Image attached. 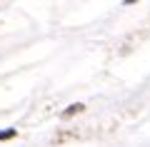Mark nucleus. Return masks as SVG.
<instances>
[{
    "instance_id": "nucleus-1",
    "label": "nucleus",
    "mask_w": 150,
    "mask_h": 147,
    "mask_svg": "<svg viewBox=\"0 0 150 147\" xmlns=\"http://www.w3.org/2000/svg\"><path fill=\"white\" fill-rule=\"evenodd\" d=\"M83 110H85V105H83V102L68 105V107H65V112H63V117H73V115H78V112H83Z\"/></svg>"
},
{
    "instance_id": "nucleus-2",
    "label": "nucleus",
    "mask_w": 150,
    "mask_h": 147,
    "mask_svg": "<svg viewBox=\"0 0 150 147\" xmlns=\"http://www.w3.org/2000/svg\"><path fill=\"white\" fill-rule=\"evenodd\" d=\"M18 135V130H15V127H8V130H3V132H0V140H8V137H15Z\"/></svg>"
}]
</instances>
